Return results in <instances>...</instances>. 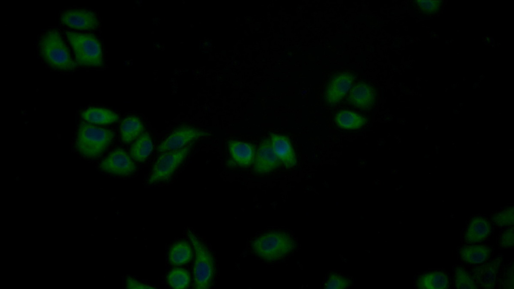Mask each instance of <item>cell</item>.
<instances>
[{"label": "cell", "instance_id": "cell-1", "mask_svg": "<svg viewBox=\"0 0 514 289\" xmlns=\"http://www.w3.org/2000/svg\"><path fill=\"white\" fill-rule=\"evenodd\" d=\"M114 137V132L82 122L77 131L75 147L83 157L93 159L105 151Z\"/></svg>", "mask_w": 514, "mask_h": 289}, {"label": "cell", "instance_id": "cell-2", "mask_svg": "<svg viewBox=\"0 0 514 289\" xmlns=\"http://www.w3.org/2000/svg\"><path fill=\"white\" fill-rule=\"evenodd\" d=\"M39 48L42 57L51 67L63 70L74 68L75 63L57 31L53 30L46 32L40 39Z\"/></svg>", "mask_w": 514, "mask_h": 289}, {"label": "cell", "instance_id": "cell-3", "mask_svg": "<svg viewBox=\"0 0 514 289\" xmlns=\"http://www.w3.org/2000/svg\"><path fill=\"white\" fill-rule=\"evenodd\" d=\"M251 246L257 256L265 260L273 261L291 252L295 248V242L289 234L275 231L259 236L252 242Z\"/></svg>", "mask_w": 514, "mask_h": 289}, {"label": "cell", "instance_id": "cell-4", "mask_svg": "<svg viewBox=\"0 0 514 289\" xmlns=\"http://www.w3.org/2000/svg\"><path fill=\"white\" fill-rule=\"evenodd\" d=\"M66 35L73 49L76 64L87 66L103 65L101 47L95 36L72 32H66Z\"/></svg>", "mask_w": 514, "mask_h": 289}, {"label": "cell", "instance_id": "cell-5", "mask_svg": "<svg viewBox=\"0 0 514 289\" xmlns=\"http://www.w3.org/2000/svg\"><path fill=\"white\" fill-rule=\"evenodd\" d=\"M195 252L193 268L194 288L207 289L212 285L214 275L213 256L207 247L190 230L187 232Z\"/></svg>", "mask_w": 514, "mask_h": 289}, {"label": "cell", "instance_id": "cell-6", "mask_svg": "<svg viewBox=\"0 0 514 289\" xmlns=\"http://www.w3.org/2000/svg\"><path fill=\"white\" fill-rule=\"evenodd\" d=\"M193 143L192 142L180 149L162 152L154 164L148 181V184H152L170 179L189 154Z\"/></svg>", "mask_w": 514, "mask_h": 289}, {"label": "cell", "instance_id": "cell-7", "mask_svg": "<svg viewBox=\"0 0 514 289\" xmlns=\"http://www.w3.org/2000/svg\"><path fill=\"white\" fill-rule=\"evenodd\" d=\"M99 167L105 172L121 176H130L137 169L132 158L120 148L111 152L102 160Z\"/></svg>", "mask_w": 514, "mask_h": 289}, {"label": "cell", "instance_id": "cell-8", "mask_svg": "<svg viewBox=\"0 0 514 289\" xmlns=\"http://www.w3.org/2000/svg\"><path fill=\"white\" fill-rule=\"evenodd\" d=\"M208 134L207 132L193 126H182L175 129L159 145L157 150L163 152L180 149Z\"/></svg>", "mask_w": 514, "mask_h": 289}, {"label": "cell", "instance_id": "cell-9", "mask_svg": "<svg viewBox=\"0 0 514 289\" xmlns=\"http://www.w3.org/2000/svg\"><path fill=\"white\" fill-rule=\"evenodd\" d=\"M353 75L344 72L336 75L329 82L325 92V100L331 105H335L346 95L353 82Z\"/></svg>", "mask_w": 514, "mask_h": 289}, {"label": "cell", "instance_id": "cell-10", "mask_svg": "<svg viewBox=\"0 0 514 289\" xmlns=\"http://www.w3.org/2000/svg\"><path fill=\"white\" fill-rule=\"evenodd\" d=\"M281 164L274 153L271 139L264 140L255 157L254 172L258 174L268 173L279 167Z\"/></svg>", "mask_w": 514, "mask_h": 289}, {"label": "cell", "instance_id": "cell-11", "mask_svg": "<svg viewBox=\"0 0 514 289\" xmlns=\"http://www.w3.org/2000/svg\"><path fill=\"white\" fill-rule=\"evenodd\" d=\"M62 23L73 29L91 30L97 27L99 22L96 15L86 10H70L63 13Z\"/></svg>", "mask_w": 514, "mask_h": 289}, {"label": "cell", "instance_id": "cell-12", "mask_svg": "<svg viewBox=\"0 0 514 289\" xmlns=\"http://www.w3.org/2000/svg\"><path fill=\"white\" fill-rule=\"evenodd\" d=\"M376 91L370 85L363 82L355 84L350 91L349 102L360 109H371L376 99Z\"/></svg>", "mask_w": 514, "mask_h": 289}, {"label": "cell", "instance_id": "cell-13", "mask_svg": "<svg viewBox=\"0 0 514 289\" xmlns=\"http://www.w3.org/2000/svg\"><path fill=\"white\" fill-rule=\"evenodd\" d=\"M501 262V258H497L473 267L472 269V277L477 285L484 288H494Z\"/></svg>", "mask_w": 514, "mask_h": 289}, {"label": "cell", "instance_id": "cell-14", "mask_svg": "<svg viewBox=\"0 0 514 289\" xmlns=\"http://www.w3.org/2000/svg\"><path fill=\"white\" fill-rule=\"evenodd\" d=\"M491 232L490 222L484 217L476 216L469 222L464 232L463 239L468 244L478 243L486 239Z\"/></svg>", "mask_w": 514, "mask_h": 289}, {"label": "cell", "instance_id": "cell-15", "mask_svg": "<svg viewBox=\"0 0 514 289\" xmlns=\"http://www.w3.org/2000/svg\"><path fill=\"white\" fill-rule=\"evenodd\" d=\"M274 153L287 168L294 167L297 164L296 156L289 138L285 135H271Z\"/></svg>", "mask_w": 514, "mask_h": 289}, {"label": "cell", "instance_id": "cell-16", "mask_svg": "<svg viewBox=\"0 0 514 289\" xmlns=\"http://www.w3.org/2000/svg\"><path fill=\"white\" fill-rule=\"evenodd\" d=\"M459 252L463 262L477 264L485 262L489 258L492 248L486 244L466 245L460 248Z\"/></svg>", "mask_w": 514, "mask_h": 289}, {"label": "cell", "instance_id": "cell-17", "mask_svg": "<svg viewBox=\"0 0 514 289\" xmlns=\"http://www.w3.org/2000/svg\"><path fill=\"white\" fill-rule=\"evenodd\" d=\"M229 151L233 160L240 166L248 167L254 161L255 149L250 143L238 140L228 141Z\"/></svg>", "mask_w": 514, "mask_h": 289}, {"label": "cell", "instance_id": "cell-18", "mask_svg": "<svg viewBox=\"0 0 514 289\" xmlns=\"http://www.w3.org/2000/svg\"><path fill=\"white\" fill-rule=\"evenodd\" d=\"M144 129L141 120L136 116H129L121 122L120 127L121 140L125 143L132 142L138 138Z\"/></svg>", "mask_w": 514, "mask_h": 289}, {"label": "cell", "instance_id": "cell-19", "mask_svg": "<svg viewBox=\"0 0 514 289\" xmlns=\"http://www.w3.org/2000/svg\"><path fill=\"white\" fill-rule=\"evenodd\" d=\"M85 120L92 123L107 124L116 122L118 115L113 111L104 108L91 107L81 113Z\"/></svg>", "mask_w": 514, "mask_h": 289}, {"label": "cell", "instance_id": "cell-20", "mask_svg": "<svg viewBox=\"0 0 514 289\" xmlns=\"http://www.w3.org/2000/svg\"><path fill=\"white\" fill-rule=\"evenodd\" d=\"M366 121L364 116L350 110H341L335 116L336 125L343 129H358L364 125Z\"/></svg>", "mask_w": 514, "mask_h": 289}, {"label": "cell", "instance_id": "cell-21", "mask_svg": "<svg viewBox=\"0 0 514 289\" xmlns=\"http://www.w3.org/2000/svg\"><path fill=\"white\" fill-rule=\"evenodd\" d=\"M153 150V143L148 132L143 133L133 143L130 149L131 158L139 162H143Z\"/></svg>", "mask_w": 514, "mask_h": 289}, {"label": "cell", "instance_id": "cell-22", "mask_svg": "<svg viewBox=\"0 0 514 289\" xmlns=\"http://www.w3.org/2000/svg\"><path fill=\"white\" fill-rule=\"evenodd\" d=\"M447 275L441 271L429 272L421 275L417 282L419 288L437 289L449 287Z\"/></svg>", "mask_w": 514, "mask_h": 289}, {"label": "cell", "instance_id": "cell-23", "mask_svg": "<svg viewBox=\"0 0 514 289\" xmlns=\"http://www.w3.org/2000/svg\"><path fill=\"white\" fill-rule=\"evenodd\" d=\"M193 257V251L190 244L180 241L174 244L169 252V260L173 265H181L190 261Z\"/></svg>", "mask_w": 514, "mask_h": 289}, {"label": "cell", "instance_id": "cell-24", "mask_svg": "<svg viewBox=\"0 0 514 289\" xmlns=\"http://www.w3.org/2000/svg\"><path fill=\"white\" fill-rule=\"evenodd\" d=\"M167 281L173 288L184 289L188 287L190 282L189 272L183 268H176L171 270L167 275Z\"/></svg>", "mask_w": 514, "mask_h": 289}, {"label": "cell", "instance_id": "cell-25", "mask_svg": "<svg viewBox=\"0 0 514 289\" xmlns=\"http://www.w3.org/2000/svg\"><path fill=\"white\" fill-rule=\"evenodd\" d=\"M455 285L457 288H476L477 284L472 276L462 266H456L454 270Z\"/></svg>", "mask_w": 514, "mask_h": 289}, {"label": "cell", "instance_id": "cell-26", "mask_svg": "<svg viewBox=\"0 0 514 289\" xmlns=\"http://www.w3.org/2000/svg\"><path fill=\"white\" fill-rule=\"evenodd\" d=\"M491 220L498 227L513 226L514 223L513 206L507 207L495 213L492 216Z\"/></svg>", "mask_w": 514, "mask_h": 289}, {"label": "cell", "instance_id": "cell-27", "mask_svg": "<svg viewBox=\"0 0 514 289\" xmlns=\"http://www.w3.org/2000/svg\"><path fill=\"white\" fill-rule=\"evenodd\" d=\"M348 282L347 278L340 275L334 274L328 277L325 285L327 288H344L348 286Z\"/></svg>", "mask_w": 514, "mask_h": 289}, {"label": "cell", "instance_id": "cell-28", "mask_svg": "<svg viewBox=\"0 0 514 289\" xmlns=\"http://www.w3.org/2000/svg\"><path fill=\"white\" fill-rule=\"evenodd\" d=\"M513 227H509L502 232L499 239V245L502 248H511L513 247L514 237Z\"/></svg>", "mask_w": 514, "mask_h": 289}, {"label": "cell", "instance_id": "cell-29", "mask_svg": "<svg viewBox=\"0 0 514 289\" xmlns=\"http://www.w3.org/2000/svg\"><path fill=\"white\" fill-rule=\"evenodd\" d=\"M126 287L128 288H154L153 286L143 283L132 277H127L126 280Z\"/></svg>", "mask_w": 514, "mask_h": 289}, {"label": "cell", "instance_id": "cell-30", "mask_svg": "<svg viewBox=\"0 0 514 289\" xmlns=\"http://www.w3.org/2000/svg\"><path fill=\"white\" fill-rule=\"evenodd\" d=\"M421 8L426 11H434L439 7V1H418Z\"/></svg>", "mask_w": 514, "mask_h": 289}]
</instances>
